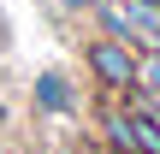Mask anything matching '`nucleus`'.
<instances>
[{
  "instance_id": "nucleus-1",
  "label": "nucleus",
  "mask_w": 160,
  "mask_h": 154,
  "mask_svg": "<svg viewBox=\"0 0 160 154\" xmlns=\"http://www.w3.org/2000/svg\"><path fill=\"white\" fill-rule=\"evenodd\" d=\"M137 47L131 42H113V36H101V30H89L83 36V47H77V77L89 83V95L95 101H125L131 89H137Z\"/></svg>"
},
{
  "instance_id": "nucleus-2",
  "label": "nucleus",
  "mask_w": 160,
  "mask_h": 154,
  "mask_svg": "<svg viewBox=\"0 0 160 154\" xmlns=\"http://www.w3.org/2000/svg\"><path fill=\"white\" fill-rule=\"evenodd\" d=\"M30 113L36 119H83L89 113V95H83V77L77 71H65V65H48V71H36V83H30Z\"/></svg>"
},
{
  "instance_id": "nucleus-3",
  "label": "nucleus",
  "mask_w": 160,
  "mask_h": 154,
  "mask_svg": "<svg viewBox=\"0 0 160 154\" xmlns=\"http://www.w3.org/2000/svg\"><path fill=\"white\" fill-rule=\"evenodd\" d=\"M137 89L160 95V53H142V59H137Z\"/></svg>"
},
{
  "instance_id": "nucleus-4",
  "label": "nucleus",
  "mask_w": 160,
  "mask_h": 154,
  "mask_svg": "<svg viewBox=\"0 0 160 154\" xmlns=\"http://www.w3.org/2000/svg\"><path fill=\"white\" fill-rule=\"evenodd\" d=\"M48 6H53V12H65V18H89L101 0H48Z\"/></svg>"
},
{
  "instance_id": "nucleus-5",
  "label": "nucleus",
  "mask_w": 160,
  "mask_h": 154,
  "mask_svg": "<svg viewBox=\"0 0 160 154\" xmlns=\"http://www.w3.org/2000/svg\"><path fill=\"white\" fill-rule=\"evenodd\" d=\"M0 154H12V142H6V137H0Z\"/></svg>"
},
{
  "instance_id": "nucleus-6",
  "label": "nucleus",
  "mask_w": 160,
  "mask_h": 154,
  "mask_svg": "<svg viewBox=\"0 0 160 154\" xmlns=\"http://www.w3.org/2000/svg\"><path fill=\"white\" fill-rule=\"evenodd\" d=\"M0 65H6V59H0Z\"/></svg>"
}]
</instances>
